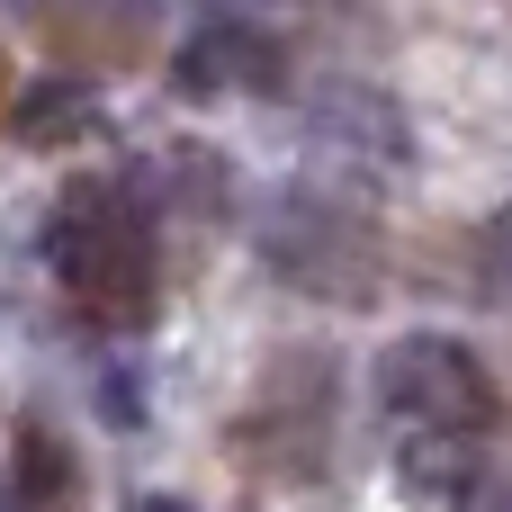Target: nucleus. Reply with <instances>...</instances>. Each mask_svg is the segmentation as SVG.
Masks as SVG:
<instances>
[{"label": "nucleus", "instance_id": "nucleus-4", "mask_svg": "<svg viewBox=\"0 0 512 512\" xmlns=\"http://www.w3.org/2000/svg\"><path fill=\"white\" fill-rule=\"evenodd\" d=\"M171 81H180L189 99L279 90V81H288V54H279V36H261V27H243V18H207V27H189V45L171 54Z\"/></svg>", "mask_w": 512, "mask_h": 512}, {"label": "nucleus", "instance_id": "nucleus-3", "mask_svg": "<svg viewBox=\"0 0 512 512\" xmlns=\"http://www.w3.org/2000/svg\"><path fill=\"white\" fill-rule=\"evenodd\" d=\"M261 252H270V270H279L288 288L333 297V306H360V297L378 288V234H369V216H351V207H333V198H315V189L270 198Z\"/></svg>", "mask_w": 512, "mask_h": 512}, {"label": "nucleus", "instance_id": "nucleus-5", "mask_svg": "<svg viewBox=\"0 0 512 512\" xmlns=\"http://www.w3.org/2000/svg\"><path fill=\"white\" fill-rule=\"evenodd\" d=\"M0 512H81V459H72V441L54 423H18L9 432Z\"/></svg>", "mask_w": 512, "mask_h": 512}, {"label": "nucleus", "instance_id": "nucleus-1", "mask_svg": "<svg viewBox=\"0 0 512 512\" xmlns=\"http://www.w3.org/2000/svg\"><path fill=\"white\" fill-rule=\"evenodd\" d=\"M369 405L396 432V486L423 504L477 512L486 504V432L504 423L495 369L459 333H396L369 360Z\"/></svg>", "mask_w": 512, "mask_h": 512}, {"label": "nucleus", "instance_id": "nucleus-8", "mask_svg": "<svg viewBox=\"0 0 512 512\" xmlns=\"http://www.w3.org/2000/svg\"><path fill=\"white\" fill-rule=\"evenodd\" d=\"M126 512H189V504H180V495H135Z\"/></svg>", "mask_w": 512, "mask_h": 512}, {"label": "nucleus", "instance_id": "nucleus-7", "mask_svg": "<svg viewBox=\"0 0 512 512\" xmlns=\"http://www.w3.org/2000/svg\"><path fill=\"white\" fill-rule=\"evenodd\" d=\"M468 261H477V279H486V297L512 306V207H495L486 225H477V243H468Z\"/></svg>", "mask_w": 512, "mask_h": 512}, {"label": "nucleus", "instance_id": "nucleus-2", "mask_svg": "<svg viewBox=\"0 0 512 512\" xmlns=\"http://www.w3.org/2000/svg\"><path fill=\"white\" fill-rule=\"evenodd\" d=\"M36 261L54 270V288L72 297V315H90L99 333H144L162 306V216L144 180H72L45 225H36Z\"/></svg>", "mask_w": 512, "mask_h": 512}, {"label": "nucleus", "instance_id": "nucleus-6", "mask_svg": "<svg viewBox=\"0 0 512 512\" xmlns=\"http://www.w3.org/2000/svg\"><path fill=\"white\" fill-rule=\"evenodd\" d=\"M81 135H99V90H90V81L45 72V81H27V90L9 99V144L63 153V144H81Z\"/></svg>", "mask_w": 512, "mask_h": 512}]
</instances>
